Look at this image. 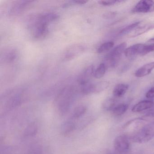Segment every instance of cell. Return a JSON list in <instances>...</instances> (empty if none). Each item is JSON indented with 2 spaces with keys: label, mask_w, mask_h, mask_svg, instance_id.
<instances>
[{
  "label": "cell",
  "mask_w": 154,
  "mask_h": 154,
  "mask_svg": "<svg viewBox=\"0 0 154 154\" xmlns=\"http://www.w3.org/2000/svg\"><path fill=\"white\" fill-rule=\"evenodd\" d=\"M134 14L148 13L154 11V1H140L131 11Z\"/></svg>",
  "instance_id": "6"
},
{
  "label": "cell",
  "mask_w": 154,
  "mask_h": 154,
  "mask_svg": "<svg viewBox=\"0 0 154 154\" xmlns=\"http://www.w3.org/2000/svg\"><path fill=\"white\" fill-rule=\"evenodd\" d=\"M154 29V23H148L143 26H139L129 35V37L134 38L138 36Z\"/></svg>",
  "instance_id": "11"
},
{
  "label": "cell",
  "mask_w": 154,
  "mask_h": 154,
  "mask_svg": "<svg viewBox=\"0 0 154 154\" xmlns=\"http://www.w3.org/2000/svg\"><path fill=\"white\" fill-rule=\"evenodd\" d=\"M147 123L141 117L136 118L129 121L124 124L123 129L127 132L130 133L131 136Z\"/></svg>",
  "instance_id": "5"
},
{
  "label": "cell",
  "mask_w": 154,
  "mask_h": 154,
  "mask_svg": "<svg viewBox=\"0 0 154 154\" xmlns=\"http://www.w3.org/2000/svg\"><path fill=\"white\" fill-rule=\"evenodd\" d=\"M153 52H154V44L147 45H144L140 55H146Z\"/></svg>",
  "instance_id": "29"
},
{
  "label": "cell",
  "mask_w": 154,
  "mask_h": 154,
  "mask_svg": "<svg viewBox=\"0 0 154 154\" xmlns=\"http://www.w3.org/2000/svg\"><path fill=\"white\" fill-rule=\"evenodd\" d=\"M85 50L84 46L75 45L68 48L63 54V59L66 61H70L83 52Z\"/></svg>",
  "instance_id": "7"
},
{
  "label": "cell",
  "mask_w": 154,
  "mask_h": 154,
  "mask_svg": "<svg viewBox=\"0 0 154 154\" xmlns=\"http://www.w3.org/2000/svg\"><path fill=\"white\" fill-rule=\"evenodd\" d=\"M154 137V124L147 123L138 131L131 136L133 142L145 143L148 142Z\"/></svg>",
  "instance_id": "1"
},
{
  "label": "cell",
  "mask_w": 154,
  "mask_h": 154,
  "mask_svg": "<svg viewBox=\"0 0 154 154\" xmlns=\"http://www.w3.org/2000/svg\"><path fill=\"white\" fill-rule=\"evenodd\" d=\"M58 16L55 13H47L40 16L38 19V22L48 25L49 23L57 20Z\"/></svg>",
  "instance_id": "15"
},
{
  "label": "cell",
  "mask_w": 154,
  "mask_h": 154,
  "mask_svg": "<svg viewBox=\"0 0 154 154\" xmlns=\"http://www.w3.org/2000/svg\"><path fill=\"white\" fill-rule=\"evenodd\" d=\"M94 67L92 65L85 69L78 77V82L80 85L89 82L90 79L94 76Z\"/></svg>",
  "instance_id": "8"
},
{
  "label": "cell",
  "mask_w": 154,
  "mask_h": 154,
  "mask_svg": "<svg viewBox=\"0 0 154 154\" xmlns=\"http://www.w3.org/2000/svg\"><path fill=\"white\" fill-rule=\"evenodd\" d=\"M29 154H42V150L38 146H34L29 150Z\"/></svg>",
  "instance_id": "31"
},
{
  "label": "cell",
  "mask_w": 154,
  "mask_h": 154,
  "mask_svg": "<svg viewBox=\"0 0 154 154\" xmlns=\"http://www.w3.org/2000/svg\"><path fill=\"white\" fill-rule=\"evenodd\" d=\"M75 128V124L72 121H66L61 125L60 131L63 135H67L72 132Z\"/></svg>",
  "instance_id": "16"
},
{
  "label": "cell",
  "mask_w": 154,
  "mask_h": 154,
  "mask_svg": "<svg viewBox=\"0 0 154 154\" xmlns=\"http://www.w3.org/2000/svg\"><path fill=\"white\" fill-rule=\"evenodd\" d=\"M20 101H21V100L20 97L19 96H15L9 100L8 102V103L7 107L10 109H13L18 106L20 104Z\"/></svg>",
  "instance_id": "27"
},
{
  "label": "cell",
  "mask_w": 154,
  "mask_h": 154,
  "mask_svg": "<svg viewBox=\"0 0 154 154\" xmlns=\"http://www.w3.org/2000/svg\"><path fill=\"white\" fill-rule=\"evenodd\" d=\"M87 154V153H79V154Z\"/></svg>",
  "instance_id": "36"
},
{
  "label": "cell",
  "mask_w": 154,
  "mask_h": 154,
  "mask_svg": "<svg viewBox=\"0 0 154 154\" xmlns=\"http://www.w3.org/2000/svg\"><path fill=\"white\" fill-rule=\"evenodd\" d=\"M117 101L116 99L109 98L106 99L103 103V108L104 110L107 111H112L116 105Z\"/></svg>",
  "instance_id": "18"
},
{
  "label": "cell",
  "mask_w": 154,
  "mask_h": 154,
  "mask_svg": "<svg viewBox=\"0 0 154 154\" xmlns=\"http://www.w3.org/2000/svg\"><path fill=\"white\" fill-rule=\"evenodd\" d=\"M127 44L126 42L121 43L115 47L104 57L106 67L113 68L118 64L120 59L121 57L127 48Z\"/></svg>",
  "instance_id": "2"
},
{
  "label": "cell",
  "mask_w": 154,
  "mask_h": 154,
  "mask_svg": "<svg viewBox=\"0 0 154 154\" xmlns=\"http://www.w3.org/2000/svg\"><path fill=\"white\" fill-rule=\"evenodd\" d=\"M141 118L148 123L154 124V109H150L148 112Z\"/></svg>",
  "instance_id": "25"
},
{
  "label": "cell",
  "mask_w": 154,
  "mask_h": 154,
  "mask_svg": "<svg viewBox=\"0 0 154 154\" xmlns=\"http://www.w3.org/2000/svg\"><path fill=\"white\" fill-rule=\"evenodd\" d=\"M146 97L147 99H152L154 98V87L150 88L146 93Z\"/></svg>",
  "instance_id": "33"
},
{
  "label": "cell",
  "mask_w": 154,
  "mask_h": 154,
  "mask_svg": "<svg viewBox=\"0 0 154 154\" xmlns=\"http://www.w3.org/2000/svg\"><path fill=\"white\" fill-rule=\"evenodd\" d=\"M128 106L125 103L117 104L112 111V114L116 116H120L123 115L128 110Z\"/></svg>",
  "instance_id": "19"
},
{
  "label": "cell",
  "mask_w": 154,
  "mask_h": 154,
  "mask_svg": "<svg viewBox=\"0 0 154 154\" xmlns=\"http://www.w3.org/2000/svg\"><path fill=\"white\" fill-rule=\"evenodd\" d=\"M114 45V42L112 41L105 42L99 47V48L97 49V53L103 54V53H106L112 48Z\"/></svg>",
  "instance_id": "24"
},
{
  "label": "cell",
  "mask_w": 154,
  "mask_h": 154,
  "mask_svg": "<svg viewBox=\"0 0 154 154\" xmlns=\"http://www.w3.org/2000/svg\"><path fill=\"white\" fill-rule=\"evenodd\" d=\"M128 88L129 86L128 85L119 84L114 87L112 91V94L115 98H121L126 94Z\"/></svg>",
  "instance_id": "14"
},
{
  "label": "cell",
  "mask_w": 154,
  "mask_h": 154,
  "mask_svg": "<svg viewBox=\"0 0 154 154\" xmlns=\"http://www.w3.org/2000/svg\"><path fill=\"white\" fill-rule=\"evenodd\" d=\"M148 42H154V38H150L148 40Z\"/></svg>",
  "instance_id": "35"
},
{
  "label": "cell",
  "mask_w": 154,
  "mask_h": 154,
  "mask_svg": "<svg viewBox=\"0 0 154 154\" xmlns=\"http://www.w3.org/2000/svg\"><path fill=\"white\" fill-rule=\"evenodd\" d=\"M140 23V22H135V23L128 25L126 27L123 28V29H122L119 33V35H120L122 36L128 35V34H131L136 28L137 27L139 26Z\"/></svg>",
  "instance_id": "23"
},
{
  "label": "cell",
  "mask_w": 154,
  "mask_h": 154,
  "mask_svg": "<svg viewBox=\"0 0 154 154\" xmlns=\"http://www.w3.org/2000/svg\"><path fill=\"white\" fill-rule=\"evenodd\" d=\"M87 110L85 106L84 105H79L74 110L72 114V118L73 119H77L82 116Z\"/></svg>",
  "instance_id": "21"
},
{
  "label": "cell",
  "mask_w": 154,
  "mask_h": 154,
  "mask_svg": "<svg viewBox=\"0 0 154 154\" xmlns=\"http://www.w3.org/2000/svg\"><path fill=\"white\" fill-rule=\"evenodd\" d=\"M154 69V62L144 65L139 68L135 73L136 77L140 78L149 75Z\"/></svg>",
  "instance_id": "12"
},
{
  "label": "cell",
  "mask_w": 154,
  "mask_h": 154,
  "mask_svg": "<svg viewBox=\"0 0 154 154\" xmlns=\"http://www.w3.org/2000/svg\"><path fill=\"white\" fill-rule=\"evenodd\" d=\"M48 33V25L37 21L34 30V36L37 39L42 38L46 36Z\"/></svg>",
  "instance_id": "9"
},
{
  "label": "cell",
  "mask_w": 154,
  "mask_h": 154,
  "mask_svg": "<svg viewBox=\"0 0 154 154\" xmlns=\"http://www.w3.org/2000/svg\"><path fill=\"white\" fill-rule=\"evenodd\" d=\"M109 85V83L106 81H102L94 84L93 86V93H100L107 89Z\"/></svg>",
  "instance_id": "17"
},
{
  "label": "cell",
  "mask_w": 154,
  "mask_h": 154,
  "mask_svg": "<svg viewBox=\"0 0 154 154\" xmlns=\"http://www.w3.org/2000/svg\"><path fill=\"white\" fill-rule=\"evenodd\" d=\"M144 44H137L130 46L126 48L124 54L125 56L128 58L134 57L137 55H140L141 50Z\"/></svg>",
  "instance_id": "13"
},
{
  "label": "cell",
  "mask_w": 154,
  "mask_h": 154,
  "mask_svg": "<svg viewBox=\"0 0 154 154\" xmlns=\"http://www.w3.org/2000/svg\"></svg>",
  "instance_id": "37"
},
{
  "label": "cell",
  "mask_w": 154,
  "mask_h": 154,
  "mask_svg": "<svg viewBox=\"0 0 154 154\" xmlns=\"http://www.w3.org/2000/svg\"><path fill=\"white\" fill-rule=\"evenodd\" d=\"M38 131L37 125L35 123L29 124L25 129L24 135L26 137H33L36 135Z\"/></svg>",
  "instance_id": "20"
},
{
  "label": "cell",
  "mask_w": 154,
  "mask_h": 154,
  "mask_svg": "<svg viewBox=\"0 0 154 154\" xmlns=\"http://www.w3.org/2000/svg\"><path fill=\"white\" fill-rule=\"evenodd\" d=\"M122 1H115V0H109V1H99V3L100 5L103 6H111L120 2H123Z\"/></svg>",
  "instance_id": "30"
},
{
  "label": "cell",
  "mask_w": 154,
  "mask_h": 154,
  "mask_svg": "<svg viewBox=\"0 0 154 154\" xmlns=\"http://www.w3.org/2000/svg\"><path fill=\"white\" fill-rule=\"evenodd\" d=\"M117 13L113 11H109L106 12L103 15V17L106 19H111L114 18L117 16Z\"/></svg>",
  "instance_id": "32"
},
{
  "label": "cell",
  "mask_w": 154,
  "mask_h": 154,
  "mask_svg": "<svg viewBox=\"0 0 154 154\" xmlns=\"http://www.w3.org/2000/svg\"><path fill=\"white\" fill-rule=\"evenodd\" d=\"M114 149L118 153H127L130 148V143L128 137L125 135H120L115 138L113 142Z\"/></svg>",
  "instance_id": "4"
},
{
  "label": "cell",
  "mask_w": 154,
  "mask_h": 154,
  "mask_svg": "<svg viewBox=\"0 0 154 154\" xmlns=\"http://www.w3.org/2000/svg\"><path fill=\"white\" fill-rule=\"evenodd\" d=\"M75 4H79V5H84L87 3L88 1L85 0H78V1H73Z\"/></svg>",
  "instance_id": "34"
},
{
  "label": "cell",
  "mask_w": 154,
  "mask_h": 154,
  "mask_svg": "<svg viewBox=\"0 0 154 154\" xmlns=\"http://www.w3.org/2000/svg\"><path fill=\"white\" fill-rule=\"evenodd\" d=\"M17 57V53L14 50H9L6 52L4 56V60L7 63H11L14 61Z\"/></svg>",
  "instance_id": "28"
},
{
  "label": "cell",
  "mask_w": 154,
  "mask_h": 154,
  "mask_svg": "<svg viewBox=\"0 0 154 154\" xmlns=\"http://www.w3.org/2000/svg\"><path fill=\"white\" fill-rule=\"evenodd\" d=\"M93 84L90 82L85 84L81 85V90L82 92L84 94H89L93 93Z\"/></svg>",
  "instance_id": "26"
},
{
  "label": "cell",
  "mask_w": 154,
  "mask_h": 154,
  "mask_svg": "<svg viewBox=\"0 0 154 154\" xmlns=\"http://www.w3.org/2000/svg\"><path fill=\"white\" fill-rule=\"evenodd\" d=\"M73 99V91L71 88H65L57 99L58 109L61 114H65L69 110Z\"/></svg>",
  "instance_id": "3"
},
{
  "label": "cell",
  "mask_w": 154,
  "mask_h": 154,
  "mask_svg": "<svg viewBox=\"0 0 154 154\" xmlns=\"http://www.w3.org/2000/svg\"><path fill=\"white\" fill-rule=\"evenodd\" d=\"M154 107V102L149 100L141 101L135 104L131 109L134 112H141L146 110L151 109Z\"/></svg>",
  "instance_id": "10"
},
{
  "label": "cell",
  "mask_w": 154,
  "mask_h": 154,
  "mask_svg": "<svg viewBox=\"0 0 154 154\" xmlns=\"http://www.w3.org/2000/svg\"><path fill=\"white\" fill-rule=\"evenodd\" d=\"M106 68L107 67L104 63L100 64L94 71V76L96 79H100L102 78L106 73Z\"/></svg>",
  "instance_id": "22"
}]
</instances>
